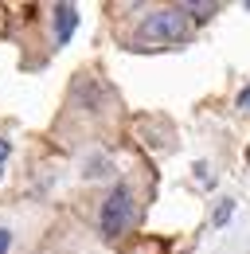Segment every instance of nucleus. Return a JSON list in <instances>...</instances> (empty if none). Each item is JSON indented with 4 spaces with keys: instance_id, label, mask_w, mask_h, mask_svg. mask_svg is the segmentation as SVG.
<instances>
[{
    "instance_id": "nucleus-1",
    "label": "nucleus",
    "mask_w": 250,
    "mask_h": 254,
    "mask_svg": "<svg viewBox=\"0 0 250 254\" xmlns=\"http://www.w3.org/2000/svg\"><path fill=\"white\" fill-rule=\"evenodd\" d=\"M141 43H153V47H172V43H188L191 39V20L188 12L176 4V8H156L153 16H145L141 24Z\"/></svg>"
},
{
    "instance_id": "nucleus-2",
    "label": "nucleus",
    "mask_w": 250,
    "mask_h": 254,
    "mask_svg": "<svg viewBox=\"0 0 250 254\" xmlns=\"http://www.w3.org/2000/svg\"><path fill=\"white\" fill-rule=\"evenodd\" d=\"M129 223H133V191L125 184H114V191L106 195V203L98 211V227L106 239H118V235H125Z\"/></svg>"
},
{
    "instance_id": "nucleus-3",
    "label": "nucleus",
    "mask_w": 250,
    "mask_h": 254,
    "mask_svg": "<svg viewBox=\"0 0 250 254\" xmlns=\"http://www.w3.org/2000/svg\"><path fill=\"white\" fill-rule=\"evenodd\" d=\"M74 28H78V8L74 4H55V43L59 47L74 35Z\"/></svg>"
},
{
    "instance_id": "nucleus-4",
    "label": "nucleus",
    "mask_w": 250,
    "mask_h": 254,
    "mask_svg": "<svg viewBox=\"0 0 250 254\" xmlns=\"http://www.w3.org/2000/svg\"><path fill=\"white\" fill-rule=\"evenodd\" d=\"M180 8L188 12V20H191V24H195V20L203 24V20H211V16L219 12V4H180Z\"/></svg>"
},
{
    "instance_id": "nucleus-5",
    "label": "nucleus",
    "mask_w": 250,
    "mask_h": 254,
    "mask_svg": "<svg viewBox=\"0 0 250 254\" xmlns=\"http://www.w3.org/2000/svg\"><path fill=\"white\" fill-rule=\"evenodd\" d=\"M231 215H235V199H219V207H215V215H211V223H215V227H223Z\"/></svg>"
},
{
    "instance_id": "nucleus-6",
    "label": "nucleus",
    "mask_w": 250,
    "mask_h": 254,
    "mask_svg": "<svg viewBox=\"0 0 250 254\" xmlns=\"http://www.w3.org/2000/svg\"><path fill=\"white\" fill-rule=\"evenodd\" d=\"M8 251H12V231L0 227V254H8Z\"/></svg>"
},
{
    "instance_id": "nucleus-7",
    "label": "nucleus",
    "mask_w": 250,
    "mask_h": 254,
    "mask_svg": "<svg viewBox=\"0 0 250 254\" xmlns=\"http://www.w3.org/2000/svg\"><path fill=\"white\" fill-rule=\"evenodd\" d=\"M8 153H12V145H8V141H4V137H0V164H4V160H8Z\"/></svg>"
},
{
    "instance_id": "nucleus-8",
    "label": "nucleus",
    "mask_w": 250,
    "mask_h": 254,
    "mask_svg": "<svg viewBox=\"0 0 250 254\" xmlns=\"http://www.w3.org/2000/svg\"><path fill=\"white\" fill-rule=\"evenodd\" d=\"M239 106H243V110H250V86L243 90V94H239Z\"/></svg>"
},
{
    "instance_id": "nucleus-9",
    "label": "nucleus",
    "mask_w": 250,
    "mask_h": 254,
    "mask_svg": "<svg viewBox=\"0 0 250 254\" xmlns=\"http://www.w3.org/2000/svg\"><path fill=\"white\" fill-rule=\"evenodd\" d=\"M0 180H4V168H0Z\"/></svg>"
}]
</instances>
